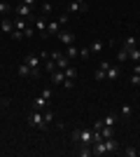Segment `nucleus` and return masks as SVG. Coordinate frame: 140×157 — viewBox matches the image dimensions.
Here are the masks:
<instances>
[{"mask_svg":"<svg viewBox=\"0 0 140 157\" xmlns=\"http://www.w3.org/2000/svg\"><path fill=\"white\" fill-rule=\"evenodd\" d=\"M133 73H135V75H140V61H138V63L133 66Z\"/></svg>","mask_w":140,"mask_h":157,"instance_id":"nucleus-39","label":"nucleus"},{"mask_svg":"<svg viewBox=\"0 0 140 157\" xmlns=\"http://www.w3.org/2000/svg\"><path fill=\"white\" fill-rule=\"evenodd\" d=\"M103 145H105V155H107V152H114L117 148H119V141L112 136V138H105V141H103Z\"/></svg>","mask_w":140,"mask_h":157,"instance_id":"nucleus-10","label":"nucleus"},{"mask_svg":"<svg viewBox=\"0 0 140 157\" xmlns=\"http://www.w3.org/2000/svg\"><path fill=\"white\" fill-rule=\"evenodd\" d=\"M49 75H52V82H54V85H63V80H66V73L61 71V68H56V71L49 73Z\"/></svg>","mask_w":140,"mask_h":157,"instance_id":"nucleus-11","label":"nucleus"},{"mask_svg":"<svg viewBox=\"0 0 140 157\" xmlns=\"http://www.w3.org/2000/svg\"><path fill=\"white\" fill-rule=\"evenodd\" d=\"M49 98H52V89L47 87V89H42V92H40V96H38V98H33V110H45Z\"/></svg>","mask_w":140,"mask_h":157,"instance_id":"nucleus-3","label":"nucleus"},{"mask_svg":"<svg viewBox=\"0 0 140 157\" xmlns=\"http://www.w3.org/2000/svg\"><path fill=\"white\" fill-rule=\"evenodd\" d=\"M103 124L105 127H114L117 124V113H107V117L103 120Z\"/></svg>","mask_w":140,"mask_h":157,"instance_id":"nucleus-15","label":"nucleus"},{"mask_svg":"<svg viewBox=\"0 0 140 157\" xmlns=\"http://www.w3.org/2000/svg\"><path fill=\"white\" fill-rule=\"evenodd\" d=\"M40 56H33V54H28V56H23V63L31 66V78H40L42 75V68H40Z\"/></svg>","mask_w":140,"mask_h":157,"instance_id":"nucleus-2","label":"nucleus"},{"mask_svg":"<svg viewBox=\"0 0 140 157\" xmlns=\"http://www.w3.org/2000/svg\"><path fill=\"white\" fill-rule=\"evenodd\" d=\"M105 73H107V80H117V78L121 75V66H119V63H110Z\"/></svg>","mask_w":140,"mask_h":157,"instance_id":"nucleus-8","label":"nucleus"},{"mask_svg":"<svg viewBox=\"0 0 140 157\" xmlns=\"http://www.w3.org/2000/svg\"><path fill=\"white\" fill-rule=\"evenodd\" d=\"M107 78V73H105V68H96V73H93V80H96V82H100V80H105Z\"/></svg>","mask_w":140,"mask_h":157,"instance_id":"nucleus-20","label":"nucleus"},{"mask_svg":"<svg viewBox=\"0 0 140 157\" xmlns=\"http://www.w3.org/2000/svg\"><path fill=\"white\" fill-rule=\"evenodd\" d=\"M66 56L68 59H75V56H80V49H77L75 45H68L66 47Z\"/></svg>","mask_w":140,"mask_h":157,"instance_id":"nucleus-16","label":"nucleus"},{"mask_svg":"<svg viewBox=\"0 0 140 157\" xmlns=\"http://www.w3.org/2000/svg\"><path fill=\"white\" fill-rule=\"evenodd\" d=\"M63 87H66V89H73V87H75V80L66 78V80H63Z\"/></svg>","mask_w":140,"mask_h":157,"instance_id":"nucleus-31","label":"nucleus"},{"mask_svg":"<svg viewBox=\"0 0 140 157\" xmlns=\"http://www.w3.org/2000/svg\"><path fill=\"white\" fill-rule=\"evenodd\" d=\"M63 73H66V78H70V80L77 78V68H75V66H68V68H63Z\"/></svg>","mask_w":140,"mask_h":157,"instance_id":"nucleus-22","label":"nucleus"},{"mask_svg":"<svg viewBox=\"0 0 140 157\" xmlns=\"http://www.w3.org/2000/svg\"><path fill=\"white\" fill-rule=\"evenodd\" d=\"M35 28L40 33H47V19H35Z\"/></svg>","mask_w":140,"mask_h":157,"instance_id":"nucleus-24","label":"nucleus"},{"mask_svg":"<svg viewBox=\"0 0 140 157\" xmlns=\"http://www.w3.org/2000/svg\"><path fill=\"white\" fill-rule=\"evenodd\" d=\"M9 105V98H5V96H0V108H7Z\"/></svg>","mask_w":140,"mask_h":157,"instance_id":"nucleus-37","label":"nucleus"},{"mask_svg":"<svg viewBox=\"0 0 140 157\" xmlns=\"http://www.w3.org/2000/svg\"><path fill=\"white\" fill-rule=\"evenodd\" d=\"M135 47H140V40H138V42H135Z\"/></svg>","mask_w":140,"mask_h":157,"instance_id":"nucleus-42","label":"nucleus"},{"mask_svg":"<svg viewBox=\"0 0 140 157\" xmlns=\"http://www.w3.org/2000/svg\"><path fill=\"white\" fill-rule=\"evenodd\" d=\"M56 38L61 40V45H66V47H68V45H75V33H73V31H63V28H61Z\"/></svg>","mask_w":140,"mask_h":157,"instance_id":"nucleus-4","label":"nucleus"},{"mask_svg":"<svg viewBox=\"0 0 140 157\" xmlns=\"http://www.w3.org/2000/svg\"><path fill=\"white\" fill-rule=\"evenodd\" d=\"M56 19H59V24H61V26H66V21H68V14H61V17H56Z\"/></svg>","mask_w":140,"mask_h":157,"instance_id":"nucleus-36","label":"nucleus"},{"mask_svg":"<svg viewBox=\"0 0 140 157\" xmlns=\"http://www.w3.org/2000/svg\"><path fill=\"white\" fill-rule=\"evenodd\" d=\"M45 71L47 73H54V71H56V61H54L52 56H47V59H45Z\"/></svg>","mask_w":140,"mask_h":157,"instance_id":"nucleus-19","label":"nucleus"},{"mask_svg":"<svg viewBox=\"0 0 140 157\" xmlns=\"http://www.w3.org/2000/svg\"><path fill=\"white\" fill-rule=\"evenodd\" d=\"M75 2H87V0H75Z\"/></svg>","mask_w":140,"mask_h":157,"instance_id":"nucleus-41","label":"nucleus"},{"mask_svg":"<svg viewBox=\"0 0 140 157\" xmlns=\"http://www.w3.org/2000/svg\"><path fill=\"white\" fill-rule=\"evenodd\" d=\"M61 24H59V19H52V21H47V33L49 35H59V31H61Z\"/></svg>","mask_w":140,"mask_h":157,"instance_id":"nucleus-9","label":"nucleus"},{"mask_svg":"<svg viewBox=\"0 0 140 157\" xmlns=\"http://www.w3.org/2000/svg\"><path fill=\"white\" fill-rule=\"evenodd\" d=\"M16 73H19L21 78H31V66H28V63H21Z\"/></svg>","mask_w":140,"mask_h":157,"instance_id":"nucleus-21","label":"nucleus"},{"mask_svg":"<svg viewBox=\"0 0 140 157\" xmlns=\"http://www.w3.org/2000/svg\"><path fill=\"white\" fill-rule=\"evenodd\" d=\"M14 12H16V17H21V19H28V17L33 14V10H31V5H26V2H19V5L14 7Z\"/></svg>","mask_w":140,"mask_h":157,"instance_id":"nucleus-6","label":"nucleus"},{"mask_svg":"<svg viewBox=\"0 0 140 157\" xmlns=\"http://www.w3.org/2000/svg\"><path fill=\"white\" fill-rule=\"evenodd\" d=\"M131 113H133V108H131L128 103H124V105L119 108V115H121L124 120H128V117H131Z\"/></svg>","mask_w":140,"mask_h":157,"instance_id":"nucleus-17","label":"nucleus"},{"mask_svg":"<svg viewBox=\"0 0 140 157\" xmlns=\"http://www.w3.org/2000/svg\"><path fill=\"white\" fill-rule=\"evenodd\" d=\"M28 124L35 127L38 131H45L47 127H49V124L45 122V110H33L31 115H28Z\"/></svg>","mask_w":140,"mask_h":157,"instance_id":"nucleus-1","label":"nucleus"},{"mask_svg":"<svg viewBox=\"0 0 140 157\" xmlns=\"http://www.w3.org/2000/svg\"><path fill=\"white\" fill-rule=\"evenodd\" d=\"M131 85H133V87H138V85H140V75H135V73L131 75Z\"/></svg>","mask_w":140,"mask_h":157,"instance_id":"nucleus-34","label":"nucleus"},{"mask_svg":"<svg viewBox=\"0 0 140 157\" xmlns=\"http://www.w3.org/2000/svg\"><path fill=\"white\" fill-rule=\"evenodd\" d=\"M45 122H47V124H52V122H54V113L45 110Z\"/></svg>","mask_w":140,"mask_h":157,"instance_id":"nucleus-32","label":"nucleus"},{"mask_svg":"<svg viewBox=\"0 0 140 157\" xmlns=\"http://www.w3.org/2000/svg\"><path fill=\"white\" fill-rule=\"evenodd\" d=\"M124 155H126V157H135V155H138V150H135V148H126Z\"/></svg>","mask_w":140,"mask_h":157,"instance_id":"nucleus-33","label":"nucleus"},{"mask_svg":"<svg viewBox=\"0 0 140 157\" xmlns=\"http://www.w3.org/2000/svg\"><path fill=\"white\" fill-rule=\"evenodd\" d=\"M42 12H45V14L52 12V2H42Z\"/></svg>","mask_w":140,"mask_h":157,"instance_id":"nucleus-35","label":"nucleus"},{"mask_svg":"<svg viewBox=\"0 0 140 157\" xmlns=\"http://www.w3.org/2000/svg\"><path fill=\"white\" fill-rule=\"evenodd\" d=\"M87 10H89L87 2H75V0H73V2L68 5V12H70V14H82V12H87Z\"/></svg>","mask_w":140,"mask_h":157,"instance_id":"nucleus-7","label":"nucleus"},{"mask_svg":"<svg viewBox=\"0 0 140 157\" xmlns=\"http://www.w3.org/2000/svg\"><path fill=\"white\" fill-rule=\"evenodd\" d=\"M14 26H16V31H26V19H21V17H19V19H16V21H14Z\"/></svg>","mask_w":140,"mask_h":157,"instance_id":"nucleus-27","label":"nucleus"},{"mask_svg":"<svg viewBox=\"0 0 140 157\" xmlns=\"http://www.w3.org/2000/svg\"><path fill=\"white\" fill-rule=\"evenodd\" d=\"M89 54H91V49H89V47H84V49H80V56H89Z\"/></svg>","mask_w":140,"mask_h":157,"instance_id":"nucleus-38","label":"nucleus"},{"mask_svg":"<svg viewBox=\"0 0 140 157\" xmlns=\"http://www.w3.org/2000/svg\"><path fill=\"white\" fill-rule=\"evenodd\" d=\"M100 141H105V138H103V131L93 129V143H100Z\"/></svg>","mask_w":140,"mask_h":157,"instance_id":"nucleus-28","label":"nucleus"},{"mask_svg":"<svg viewBox=\"0 0 140 157\" xmlns=\"http://www.w3.org/2000/svg\"><path fill=\"white\" fill-rule=\"evenodd\" d=\"M103 47H105V40H93L89 49H91V54H100V52H103Z\"/></svg>","mask_w":140,"mask_h":157,"instance_id":"nucleus-12","label":"nucleus"},{"mask_svg":"<svg viewBox=\"0 0 140 157\" xmlns=\"http://www.w3.org/2000/svg\"><path fill=\"white\" fill-rule=\"evenodd\" d=\"M9 10H12V5H9V2H0V17L9 14Z\"/></svg>","mask_w":140,"mask_h":157,"instance_id":"nucleus-26","label":"nucleus"},{"mask_svg":"<svg viewBox=\"0 0 140 157\" xmlns=\"http://www.w3.org/2000/svg\"><path fill=\"white\" fill-rule=\"evenodd\" d=\"M68 66H70V59H68L66 54H61L59 59H56V68H61V71H63V68H68Z\"/></svg>","mask_w":140,"mask_h":157,"instance_id":"nucleus-14","label":"nucleus"},{"mask_svg":"<svg viewBox=\"0 0 140 157\" xmlns=\"http://www.w3.org/2000/svg\"><path fill=\"white\" fill-rule=\"evenodd\" d=\"M126 59H128V49H126V47H121L119 52H117V61H119V63H124Z\"/></svg>","mask_w":140,"mask_h":157,"instance_id":"nucleus-23","label":"nucleus"},{"mask_svg":"<svg viewBox=\"0 0 140 157\" xmlns=\"http://www.w3.org/2000/svg\"><path fill=\"white\" fill-rule=\"evenodd\" d=\"M77 143H80V145H91V143H93V131H89V129H80Z\"/></svg>","mask_w":140,"mask_h":157,"instance_id":"nucleus-5","label":"nucleus"},{"mask_svg":"<svg viewBox=\"0 0 140 157\" xmlns=\"http://www.w3.org/2000/svg\"><path fill=\"white\" fill-rule=\"evenodd\" d=\"M135 42H138V38H126V40H124V47L131 49V47H135Z\"/></svg>","mask_w":140,"mask_h":157,"instance_id":"nucleus-29","label":"nucleus"},{"mask_svg":"<svg viewBox=\"0 0 140 157\" xmlns=\"http://www.w3.org/2000/svg\"><path fill=\"white\" fill-rule=\"evenodd\" d=\"M21 2H26V5H33L35 0H21Z\"/></svg>","mask_w":140,"mask_h":157,"instance_id":"nucleus-40","label":"nucleus"},{"mask_svg":"<svg viewBox=\"0 0 140 157\" xmlns=\"http://www.w3.org/2000/svg\"><path fill=\"white\" fill-rule=\"evenodd\" d=\"M9 35H12L14 40H21V38H26V35H23V31H16V28H14V31L9 33Z\"/></svg>","mask_w":140,"mask_h":157,"instance_id":"nucleus-30","label":"nucleus"},{"mask_svg":"<svg viewBox=\"0 0 140 157\" xmlns=\"http://www.w3.org/2000/svg\"><path fill=\"white\" fill-rule=\"evenodd\" d=\"M0 31H2V33H12L14 31L12 19H0Z\"/></svg>","mask_w":140,"mask_h":157,"instance_id":"nucleus-13","label":"nucleus"},{"mask_svg":"<svg viewBox=\"0 0 140 157\" xmlns=\"http://www.w3.org/2000/svg\"><path fill=\"white\" fill-rule=\"evenodd\" d=\"M100 131H103V138H112L114 136V127H103Z\"/></svg>","mask_w":140,"mask_h":157,"instance_id":"nucleus-25","label":"nucleus"},{"mask_svg":"<svg viewBox=\"0 0 140 157\" xmlns=\"http://www.w3.org/2000/svg\"><path fill=\"white\" fill-rule=\"evenodd\" d=\"M128 59L138 63L140 61V47H131V49H128Z\"/></svg>","mask_w":140,"mask_h":157,"instance_id":"nucleus-18","label":"nucleus"}]
</instances>
